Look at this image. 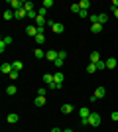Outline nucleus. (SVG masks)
<instances>
[{"mask_svg":"<svg viewBox=\"0 0 118 132\" xmlns=\"http://www.w3.org/2000/svg\"><path fill=\"white\" fill-rule=\"evenodd\" d=\"M106 20H108L106 14H98V24H102V26H104V22H106Z\"/></svg>","mask_w":118,"mask_h":132,"instance_id":"obj_26","label":"nucleus"},{"mask_svg":"<svg viewBox=\"0 0 118 132\" xmlns=\"http://www.w3.org/2000/svg\"><path fill=\"white\" fill-rule=\"evenodd\" d=\"M114 67H118V61L114 59V57H108L106 59V69H114Z\"/></svg>","mask_w":118,"mask_h":132,"instance_id":"obj_10","label":"nucleus"},{"mask_svg":"<svg viewBox=\"0 0 118 132\" xmlns=\"http://www.w3.org/2000/svg\"><path fill=\"white\" fill-rule=\"evenodd\" d=\"M53 79H55V83H57V85H63V81H65V77H63V73H61V71L53 73Z\"/></svg>","mask_w":118,"mask_h":132,"instance_id":"obj_9","label":"nucleus"},{"mask_svg":"<svg viewBox=\"0 0 118 132\" xmlns=\"http://www.w3.org/2000/svg\"><path fill=\"white\" fill-rule=\"evenodd\" d=\"M104 95H106V89H104V87H96V91H95V97H96V99H102Z\"/></svg>","mask_w":118,"mask_h":132,"instance_id":"obj_11","label":"nucleus"},{"mask_svg":"<svg viewBox=\"0 0 118 132\" xmlns=\"http://www.w3.org/2000/svg\"><path fill=\"white\" fill-rule=\"evenodd\" d=\"M8 6H10V10H22L24 8V2H20V0H10V2H8Z\"/></svg>","mask_w":118,"mask_h":132,"instance_id":"obj_3","label":"nucleus"},{"mask_svg":"<svg viewBox=\"0 0 118 132\" xmlns=\"http://www.w3.org/2000/svg\"><path fill=\"white\" fill-rule=\"evenodd\" d=\"M26 34H28V36H32V38H35L38 34H43V32H41L35 24H30V26H26Z\"/></svg>","mask_w":118,"mask_h":132,"instance_id":"obj_1","label":"nucleus"},{"mask_svg":"<svg viewBox=\"0 0 118 132\" xmlns=\"http://www.w3.org/2000/svg\"><path fill=\"white\" fill-rule=\"evenodd\" d=\"M4 50H6V44H4V42H2V39H0V51L4 53Z\"/></svg>","mask_w":118,"mask_h":132,"instance_id":"obj_38","label":"nucleus"},{"mask_svg":"<svg viewBox=\"0 0 118 132\" xmlns=\"http://www.w3.org/2000/svg\"><path fill=\"white\" fill-rule=\"evenodd\" d=\"M57 57H59V51H55V50H49L47 53H45V59H47V61H53V63L57 61Z\"/></svg>","mask_w":118,"mask_h":132,"instance_id":"obj_4","label":"nucleus"},{"mask_svg":"<svg viewBox=\"0 0 118 132\" xmlns=\"http://www.w3.org/2000/svg\"><path fill=\"white\" fill-rule=\"evenodd\" d=\"M61 112H63V114H71V112H73V105H69V103H67V105H63Z\"/></svg>","mask_w":118,"mask_h":132,"instance_id":"obj_18","label":"nucleus"},{"mask_svg":"<svg viewBox=\"0 0 118 132\" xmlns=\"http://www.w3.org/2000/svg\"><path fill=\"white\" fill-rule=\"evenodd\" d=\"M18 118H20V116H18L16 112H10V114L6 116V120L10 122V124H16V122H18Z\"/></svg>","mask_w":118,"mask_h":132,"instance_id":"obj_12","label":"nucleus"},{"mask_svg":"<svg viewBox=\"0 0 118 132\" xmlns=\"http://www.w3.org/2000/svg\"><path fill=\"white\" fill-rule=\"evenodd\" d=\"M0 71L4 73V75H10V73L14 71V67H12V63H2V67H0Z\"/></svg>","mask_w":118,"mask_h":132,"instance_id":"obj_5","label":"nucleus"},{"mask_svg":"<svg viewBox=\"0 0 118 132\" xmlns=\"http://www.w3.org/2000/svg\"><path fill=\"white\" fill-rule=\"evenodd\" d=\"M12 18H14V12H12L10 8H8V10H4V20H12Z\"/></svg>","mask_w":118,"mask_h":132,"instance_id":"obj_24","label":"nucleus"},{"mask_svg":"<svg viewBox=\"0 0 118 132\" xmlns=\"http://www.w3.org/2000/svg\"><path fill=\"white\" fill-rule=\"evenodd\" d=\"M96 71V65L95 63H89V65H87V73H95Z\"/></svg>","mask_w":118,"mask_h":132,"instance_id":"obj_27","label":"nucleus"},{"mask_svg":"<svg viewBox=\"0 0 118 132\" xmlns=\"http://www.w3.org/2000/svg\"><path fill=\"white\" fill-rule=\"evenodd\" d=\"M89 126H101V116H98V112H90Z\"/></svg>","mask_w":118,"mask_h":132,"instance_id":"obj_2","label":"nucleus"},{"mask_svg":"<svg viewBox=\"0 0 118 132\" xmlns=\"http://www.w3.org/2000/svg\"><path fill=\"white\" fill-rule=\"evenodd\" d=\"M63 63H65L63 59H57V61H55V67H59V69H61V67H63Z\"/></svg>","mask_w":118,"mask_h":132,"instance_id":"obj_37","label":"nucleus"},{"mask_svg":"<svg viewBox=\"0 0 118 132\" xmlns=\"http://www.w3.org/2000/svg\"><path fill=\"white\" fill-rule=\"evenodd\" d=\"M98 61H101V53H98V51H93V53H90V63H98Z\"/></svg>","mask_w":118,"mask_h":132,"instance_id":"obj_15","label":"nucleus"},{"mask_svg":"<svg viewBox=\"0 0 118 132\" xmlns=\"http://www.w3.org/2000/svg\"><path fill=\"white\" fill-rule=\"evenodd\" d=\"M63 30H65V26L59 22H55L53 26H51V32H55V34H63Z\"/></svg>","mask_w":118,"mask_h":132,"instance_id":"obj_8","label":"nucleus"},{"mask_svg":"<svg viewBox=\"0 0 118 132\" xmlns=\"http://www.w3.org/2000/svg\"><path fill=\"white\" fill-rule=\"evenodd\" d=\"M51 132H63L61 128H51Z\"/></svg>","mask_w":118,"mask_h":132,"instance_id":"obj_39","label":"nucleus"},{"mask_svg":"<svg viewBox=\"0 0 118 132\" xmlns=\"http://www.w3.org/2000/svg\"><path fill=\"white\" fill-rule=\"evenodd\" d=\"M45 93H47V89H45V87H39V89H38V95H41V97H45Z\"/></svg>","mask_w":118,"mask_h":132,"instance_id":"obj_34","label":"nucleus"},{"mask_svg":"<svg viewBox=\"0 0 118 132\" xmlns=\"http://www.w3.org/2000/svg\"><path fill=\"white\" fill-rule=\"evenodd\" d=\"M43 42H45V36H43V34H38V36H35V44L41 45Z\"/></svg>","mask_w":118,"mask_h":132,"instance_id":"obj_23","label":"nucleus"},{"mask_svg":"<svg viewBox=\"0 0 118 132\" xmlns=\"http://www.w3.org/2000/svg\"><path fill=\"white\" fill-rule=\"evenodd\" d=\"M12 67H14V71H20V69L24 67V63L22 61H12Z\"/></svg>","mask_w":118,"mask_h":132,"instance_id":"obj_21","label":"nucleus"},{"mask_svg":"<svg viewBox=\"0 0 118 132\" xmlns=\"http://www.w3.org/2000/svg\"><path fill=\"white\" fill-rule=\"evenodd\" d=\"M45 53H47V51H43L41 47H35V51H34L35 59H43V57H45Z\"/></svg>","mask_w":118,"mask_h":132,"instance_id":"obj_13","label":"nucleus"},{"mask_svg":"<svg viewBox=\"0 0 118 132\" xmlns=\"http://www.w3.org/2000/svg\"><path fill=\"white\" fill-rule=\"evenodd\" d=\"M110 118H112V122H118V110H114L112 114H110Z\"/></svg>","mask_w":118,"mask_h":132,"instance_id":"obj_36","label":"nucleus"},{"mask_svg":"<svg viewBox=\"0 0 118 132\" xmlns=\"http://www.w3.org/2000/svg\"><path fill=\"white\" fill-rule=\"evenodd\" d=\"M57 59H63V61H65V59H67V51H59V57H57Z\"/></svg>","mask_w":118,"mask_h":132,"instance_id":"obj_35","label":"nucleus"},{"mask_svg":"<svg viewBox=\"0 0 118 132\" xmlns=\"http://www.w3.org/2000/svg\"><path fill=\"white\" fill-rule=\"evenodd\" d=\"M79 16L83 18V20H85V18H89V10H81V12H79Z\"/></svg>","mask_w":118,"mask_h":132,"instance_id":"obj_32","label":"nucleus"},{"mask_svg":"<svg viewBox=\"0 0 118 132\" xmlns=\"http://www.w3.org/2000/svg\"><path fill=\"white\" fill-rule=\"evenodd\" d=\"M112 12H114V16H116V18H118V8H116V10H112Z\"/></svg>","mask_w":118,"mask_h":132,"instance_id":"obj_40","label":"nucleus"},{"mask_svg":"<svg viewBox=\"0 0 118 132\" xmlns=\"http://www.w3.org/2000/svg\"><path fill=\"white\" fill-rule=\"evenodd\" d=\"M71 12L79 14V12H81V6H79V4H71Z\"/></svg>","mask_w":118,"mask_h":132,"instance_id":"obj_28","label":"nucleus"},{"mask_svg":"<svg viewBox=\"0 0 118 132\" xmlns=\"http://www.w3.org/2000/svg\"><path fill=\"white\" fill-rule=\"evenodd\" d=\"M79 6H81V10H89V8H90V2H89V0H81Z\"/></svg>","mask_w":118,"mask_h":132,"instance_id":"obj_20","label":"nucleus"},{"mask_svg":"<svg viewBox=\"0 0 118 132\" xmlns=\"http://www.w3.org/2000/svg\"><path fill=\"white\" fill-rule=\"evenodd\" d=\"M45 14H47V10H45L43 6H39V10H38V16H43V18H45Z\"/></svg>","mask_w":118,"mask_h":132,"instance_id":"obj_30","label":"nucleus"},{"mask_svg":"<svg viewBox=\"0 0 118 132\" xmlns=\"http://www.w3.org/2000/svg\"><path fill=\"white\" fill-rule=\"evenodd\" d=\"M24 10L26 12H34V2H24Z\"/></svg>","mask_w":118,"mask_h":132,"instance_id":"obj_22","label":"nucleus"},{"mask_svg":"<svg viewBox=\"0 0 118 132\" xmlns=\"http://www.w3.org/2000/svg\"><path fill=\"white\" fill-rule=\"evenodd\" d=\"M34 103H35V106H43L45 103H47V99H45V97H41V95H38Z\"/></svg>","mask_w":118,"mask_h":132,"instance_id":"obj_14","label":"nucleus"},{"mask_svg":"<svg viewBox=\"0 0 118 132\" xmlns=\"http://www.w3.org/2000/svg\"><path fill=\"white\" fill-rule=\"evenodd\" d=\"M18 75H20V71H12L10 75H8V77H10L12 81H16V79H18Z\"/></svg>","mask_w":118,"mask_h":132,"instance_id":"obj_31","label":"nucleus"},{"mask_svg":"<svg viewBox=\"0 0 118 132\" xmlns=\"http://www.w3.org/2000/svg\"><path fill=\"white\" fill-rule=\"evenodd\" d=\"M90 32L93 34H101L102 32V24H90Z\"/></svg>","mask_w":118,"mask_h":132,"instance_id":"obj_17","label":"nucleus"},{"mask_svg":"<svg viewBox=\"0 0 118 132\" xmlns=\"http://www.w3.org/2000/svg\"><path fill=\"white\" fill-rule=\"evenodd\" d=\"M63 132H73V130H69V128H67V130H63Z\"/></svg>","mask_w":118,"mask_h":132,"instance_id":"obj_41","label":"nucleus"},{"mask_svg":"<svg viewBox=\"0 0 118 132\" xmlns=\"http://www.w3.org/2000/svg\"><path fill=\"white\" fill-rule=\"evenodd\" d=\"M79 116H81V120L89 118V116H90V109H89V106H83V109L79 110Z\"/></svg>","mask_w":118,"mask_h":132,"instance_id":"obj_6","label":"nucleus"},{"mask_svg":"<svg viewBox=\"0 0 118 132\" xmlns=\"http://www.w3.org/2000/svg\"><path fill=\"white\" fill-rule=\"evenodd\" d=\"M14 18H18V20H22V18H28V12H26V10L22 8V10L14 12Z\"/></svg>","mask_w":118,"mask_h":132,"instance_id":"obj_16","label":"nucleus"},{"mask_svg":"<svg viewBox=\"0 0 118 132\" xmlns=\"http://www.w3.org/2000/svg\"><path fill=\"white\" fill-rule=\"evenodd\" d=\"M43 83H45V85H47V87H51V85L55 83V79H53V75H51V73H45V75H43Z\"/></svg>","mask_w":118,"mask_h":132,"instance_id":"obj_7","label":"nucleus"},{"mask_svg":"<svg viewBox=\"0 0 118 132\" xmlns=\"http://www.w3.org/2000/svg\"><path fill=\"white\" fill-rule=\"evenodd\" d=\"M96 69H106V61H98V63H96Z\"/></svg>","mask_w":118,"mask_h":132,"instance_id":"obj_29","label":"nucleus"},{"mask_svg":"<svg viewBox=\"0 0 118 132\" xmlns=\"http://www.w3.org/2000/svg\"><path fill=\"white\" fill-rule=\"evenodd\" d=\"M41 6H43L45 10H49L51 6H53V0H43V4H41Z\"/></svg>","mask_w":118,"mask_h":132,"instance_id":"obj_25","label":"nucleus"},{"mask_svg":"<svg viewBox=\"0 0 118 132\" xmlns=\"http://www.w3.org/2000/svg\"><path fill=\"white\" fill-rule=\"evenodd\" d=\"M2 42H4L6 45H10V44H12V38H10V36H4V38H2Z\"/></svg>","mask_w":118,"mask_h":132,"instance_id":"obj_33","label":"nucleus"},{"mask_svg":"<svg viewBox=\"0 0 118 132\" xmlns=\"http://www.w3.org/2000/svg\"><path fill=\"white\" fill-rule=\"evenodd\" d=\"M16 93H18L16 85H8V87H6V95H16Z\"/></svg>","mask_w":118,"mask_h":132,"instance_id":"obj_19","label":"nucleus"}]
</instances>
